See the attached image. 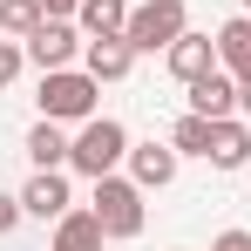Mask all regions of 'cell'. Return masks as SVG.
<instances>
[{"instance_id":"obj_5","label":"cell","mask_w":251,"mask_h":251,"mask_svg":"<svg viewBox=\"0 0 251 251\" xmlns=\"http://www.w3.org/2000/svg\"><path fill=\"white\" fill-rule=\"evenodd\" d=\"M21 48H27V61L48 75V68H75V61H82V48H88V34L75 27V21H41Z\"/></svg>"},{"instance_id":"obj_18","label":"cell","mask_w":251,"mask_h":251,"mask_svg":"<svg viewBox=\"0 0 251 251\" xmlns=\"http://www.w3.org/2000/svg\"><path fill=\"white\" fill-rule=\"evenodd\" d=\"M21 61H27V48L14 41V34H0V88L14 82V75H21Z\"/></svg>"},{"instance_id":"obj_11","label":"cell","mask_w":251,"mask_h":251,"mask_svg":"<svg viewBox=\"0 0 251 251\" xmlns=\"http://www.w3.org/2000/svg\"><path fill=\"white\" fill-rule=\"evenodd\" d=\"M217 68L224 75H251V14H231L224 27H217Z\"/></svg>"},{"instance_id":"obj_13","label":"cell","mask_w":251,"mask_h":251,"mask_svg":"<svg viewBox=\"0 0 251 251\" xmlns=\"http://www.w3.org/2000/svg\"><path fill=\"white\" fill-rule=\"evenodd\" d=\"M210 163H217V170H245L251 163V123H245V116H224V123H217V136H210Z\"/></svg>"},{"instance_id":"obj_7","label":"cell","mask_w":251,"mask_h":251,"mask_svg":"<svg viewBox=\"0 0 251 251\" xmlns=\"http://www.w3.org/2000/svg\"><path fill=\"white\" fill-rule=\"evenodd\" d=\"M163 68L190 88L197 75H210V68H217V34H190V27H183V34L163 48Z\"/></svg>"},{"instance_id":"obj_12","label":"cell","mask_w":251,"mask_h":251,"mask_svg":"<svg viewBox=\"0 0 251 251\" xmlns=\"http://www.w3.org/2000/svg\"><path fill=\"white\" fill-rule=\"evenodd\" d=\"M109 245V231H102V217L95 210H68V217H54V251H102Z\"/></svg>"},{"instance_id":"obj_15","label":"cell","mask_w":251,"mask_h":251,"mask_svg":"<svg viewBox=\"0 0 251 251\" xmlns=\"http://www.w3.org/2000/svg\"><path fill=\"white\" fill-rule=\"evenodd\" d=\"M75 27H82L88 41H95V34H123V27H129V0H82Z\"/></svg>"},{"instance_id":"obj_14","label":"cell","mask_w":251,"mask_h":251,"mask_svg":"<svg viewBox=\"0 0 251 251\" xmlns=\"http://www.w3.org/2000/svg\"><path fill=\"white\" fill-rule=\"evenodd\" d=\"M68 143H75V136L54 123V116H41V123L27 129V156H34V170H61V163H68Z\"/></svg>"},{"instance_id":"obj_16","label":"cell","mask_w":251,"mask_h":251,"mask_svg":"<svg viewBox=\"0 0 251 251\" xmlns=\"http://www.w3.org/2000/svg\"><path fill=\"white\" fill-rule=\"evenodd\" d=\"M210 136H217V123L210 116H176V129H170V143H176V156H210Z\"/></svg>"},{"instance_id":"obj_6","label":"cell","mask_w":251,"mask_h":251,"mask_svg":"<svg viewBox=\"0 0 251 251\" xmlns=\"http://www.w3.org/2000/svg\"><path fill=\"white\" fill-rule=\"evenodd\" d=\"M21 210L27 217H68L75 210V183H68V170H34L27 176V190H21Z\"/></svg>"},{"instance_id":"obj_9","label":"cell","mask_w":251,"mask_h":251,"mask_svg":"<svg viewBox=\"0 0 251 251\" xmlns=\"http://www.w3.org/2000/svg\"><path fill=\"white\" fill-rule=\"evenodd\" d=\"M82 68L95 75V82H123L129 68H136V48H129V34H95V41L82 48Z\"/></svg>"},{"instance_id":"obj_21","label":"cell","mask_w":251,"mask_h":251,"mask_svg":"<svg viewBox=\"0 0 251 251\" xmlns=\"http://www.w3.org/2000/svg\"><path fill=\"white\" fill-rule=\"evenodd\" d=\"M41 14L48 21H68V14H82V0H41Z\"/></svg>"},{"instance_id":"obj_1","label":"cell","mask_w":251,"mask_h":251,"mask_svg":"<svg viewBox=\"0 0 251 251\" xmlns=\"http://www.w3.org/2000/svg\"><path fill=\"white\" fill-rule=\"evenodd\" d=\"M116 163H129V129L116 116H88L75 129V143H68V170H82V176H109Z\"/></svg>"},{"instance_id":"obj_4","label":"cell","mask_w":251,"mask_h":251,"mask_svg":"<svg viewBox=\"0 0 251 251\" xmlns=\"http://www.w3.org/2000/svg\"><path fill=\"white\" fill-rule=\"evenodd\" d=\"M183 27H190V7H183V0H143V7H129V27H123V34H129L136 54H163Z\"/></svg>"},{"instance_id":"obj_24","label":"cell","mask_w":251,"mask_h":251,"mask_svg":"<svg viewBox=\"0 0 251 251\" xmlns=\"http://www.w3.org/2000/svg\"><path fill=\"white\" fill-rule=\"evenodd\" d=\"M245 176H251V163H245Z\"/></svg>"},{"instance_id":"obj_2","label":"cell","mask_w":251,"mask_h":251,"mask_svg":"<svg viewBox=\"0 0 251 251\" xmlns=\"http://www.w3.org/2000/svg\"><path fill=\"white\" fill-rule=\"evenodd\" d=\"M95 95H102V82L88 68H48L34 102H41V116H54V123H88L95 116Z\"/></svg>"},{"instance_id":"obj_8","label":"cell","mask_w":251,"mask_h":251,"mask_svg":"<svg viewBox=\"0 0 251 251\" xmlns=\"http://www.w3.org/2000/svg\"><path fill=\"white\" fill-rule=\"evenodd\" d=\"M176 163H183V156H176V143H156V136H150V143H129V176H136L143 190L176 183Z\"/></svg>"},{"instance_id":"obj_20","label":"cell","mask_w":251,"mask_h":251,"mask_svg":"<svg viewBox=\"0 0 251 251\" xmlns=\"http://www.w3.org/2000/svg\"><path fill=\"white\" fill-rule=\"evenodd\" d=\"M210 251H251V231L231 224V231H217V238H210Z\"/></svg>"},{"instance_id":"obj_19","label":"cell","mask_w":251,"mask_h":251,"mask_svg":"<svg viewBox=\"0 0 251 251\" xmlns=\"http://www.w3.org/2000/svg\"><path fill=\"white\" fill-rule=\"evenodd\" d=\"M21 217H27V210H21V197H14V190H0V238H7Z\"/></svg>"},{"instance_id":"obj_23","label":"cell","mask_w":251,"mask_h":251,"mask_svg":"<svg viewBox=\"0 0 251 251\" xmlns=\"http://www.w3.org/2000/svg\"><path fill=\"white\" fill-rule=\"evenodd\" d=\"M245 14H251V0H245Z\"/></svg>"},{"instance_id":"obj_10","label":"cell","mask_w":251,"mask_h":251,"mask_svg":"<svg viewBox=\"0 0 251 251\" xmlns=\"http://www.w3.org/2000/svg\"><path fill=\"white\" fill-rule=\"evenodd\" d=\"M190 109L210 116V123H224V116H238V75H224V68H210L190 82Z\"/></svg>"},{"instance_id":"obj_17","label":"cell","mask_w":251,"mask_h":251,"mask_svg":"<svg viewBox=\"0 0 251 251\" xmlns=\"http://www.w3.org/2000/svg\"><path fill=\"white\" fill-rule=\"evenodd\" d=\"M41 0H0V34H14V41H27L34 27H41Z\"/></svg>"},{"instance_id":"obj_22","label":"cell","mask_w":251,"mask_h":251,"mask_svg":"<svg viewBox=\"0 0 251 251\" xmlns=\"http://www.w3.org/2000/svg\"><path fill=\"white\" fill-rule=\"evenodd\" d=\"M238 116H245V123H251V75H245V82H238Z\"/></svg>"},{"instance_id":"obj_3","label":"cell","mask_w":251,"mask_h":251,"mask_svg":"<svg viewBox=\"0 0 251 251\" xmlns=\"http://www.w3.org/2000/svg\"><path fill=\"white\" fill-rule=\"evenodd\" d=\"M88 210L102 217V231L109 238H136L143 231V183L136 176H95V197H88Z\"/></svg>"}]
</instances>
